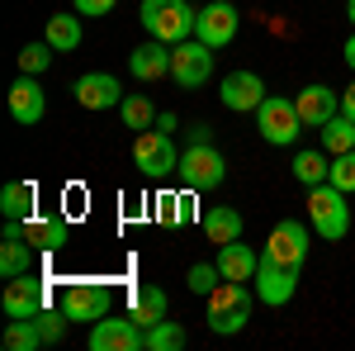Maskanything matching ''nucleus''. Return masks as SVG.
Masks as SVG:
<instances>
[{
  "mask_svg": "<svg viewBox=\"0 0 355 351\" xmlns=\"http://www.w3.org/2000/svg\"><path fill=\"white\" fill-rule=\"evenodd\" d=\"M137 19L147 28V38H162V43H185L194 38V19H199V10H194L190 0H142V10H137Z\"/></svg>",
  "mask_w": 355,
  "mask_h": 351,
  "instance_id": "f257e3e1",
  "label": "nucleus"
},
{
  "mask_svg": "<svg viewBox=\"0 0 355 351\" xmlns=\"http://www.w3.org/2000/svg\"><path fill=\"white\" fill-rule=\"evenodd\" d=\"M308 223L322 243H341L351 233V204H346V190H336L331 181L308 190Z\"/></svg>",
  "mask_w": 355,
  "mask_h": 351,
  "instance_id": "f03ea898",
  "label": "nucleus"
},
{
  "mask_svg": "<svg viewBox=\"0 0 355 351\" xmlns=\"http://www.w3.org/2000/svg\"><path fill=\"white\" fill-rule=\"evenodd\" d=\"M256 129L261 138L270 142V147H294L303 133V114L294 100H284V95H266L261 109H256Z\"/></svg>",
  "mask_w": 355,
  "mask_h": 351,
  "instance_id": "7ed1b4c3",
  "label": "nucleus"
},
{
  "mask_svg": "<svg viewBox=\"0 0 355 351\" xmlns=\"http://www.w3.org/2000/svg\"><path fill=\"white\" fill-rule=\"evenodd\" d=\"M227 176V162L214 142H190L180 152V186L185 190H218Z\"/></svg>",
  "mask_w": 355,
  "mask_h": 351,
  "instance_id": "20e7f679",
  "label": "nucleus"
},
{
  "mask_svg": "<svg viewBox=\"0 0 355 351\" xmlns=\"http://www.w3.org/2000/svg\"><path fill=\"white\" fill-rule=\"evenodd\" d=\"M133 162L142 176H152V181H162L171 171H180V152H175V138L162 133V129H147V133L133 138Z\"/></svg>",
  "mask_w": 355,
  "mask_h": 351,
  "instance_id": "39448f33",
  "label": "nucleus"
},
{
  "mask_svg": "<svg viewBox=\"0 0 355 351\" xmlns=\"http://www.w3.org/2000/svg\"><path fill=\"white\" fill-rule=\"evenodd\" d=\"M308 247H313V223H303V218H279L270 228V238H266V256L275 261H284V266H299L308 261Z\"/></svg>",
  "mask_w": 355,
  "mask_h": 351,
  "instance_id": "423d86ee",
  "label": "nucleus"
},
{
  "mask_svg": "<svg viewBox=\"0 0 355 351\" xmlns=\"http://www.w3.org/2000/svg\"><path fill=\"white\" fill-rule=\"evenodd\" d=\"M214 76V48L209 43H199V38H185V43H175L171 48V81L194 90V85H204Z\"/></svg>",
  "mask_w": 355,
  "mask_h": 351,
  "instance_id": "0eeeda50",
  "label": "nucleus"
},
{
  "mask_svg": "<svg viewBox=\"0 0 355 351\" xmlns=\"http://www.w3.org/2000/svg\"><path fill=\"white\" fill-rule=\"evenodd\" d=\"M299 290V266H284V261H275L261 252V266H256V299L266 304V309H284L289 299Z\"/></svg>",
  "mask_w": 355,
  "mask_h": 351,
  "instance_id": "6e6552de",
  "label": "nucleus"
},
{
  "mask_svg": "<svg viewBox=\"0 0 355 351\" xmlns=\"http://www.w3.org/2000/svg\"><path fill=\"white\" fill-rule=\"evenodd\" d=\"M237 24H242V15H237L232 0H209V5L199 10V19H194V38L218 53V48H227V43L237 38Z\"/></svg>",
  "mask_w": 355,
  "mask_h": 351,
  "instance_id": "1a4fd4ad",
  "label": "nucleus"
},
{
  "mask_svg": "<svg viewBox=\"0 0 355 351\" xmlns=\"http://www.w3.org/2000/svg\"><path fill=\"white\" fill-rule=\"evenodd\" d=\"M62 313L71 323H95L110 313V285L105 280H71L62 295Z\"/></svg>",
  "mask_w": 355,
  "mask_h": 351,
  "instance_id": "9d476101",
  "label": "nucleus"
},
{
  "mask_svg": "<svg viewBox=\"0 0 355 351\" xmlns=\"http://www.w3.org/2000/svg\"><path fill=\"white\" fill-rule=\"evenodd\" d=\"M90 351H142V323H137L133 313L128 318H95L90 323Z\"/></svg>",
  "mask_w": 355,
  "mask_h": 351,
  "instance_id": "9b49d317",
  "label": "nucleus"
},
{
  "mask_svg": "<svg viewBox=\"0 0 355 351\" xmlns=\"http://www.w3.org/2000/svg\"><path fill=\"white\" fill-rule=\"evenodd\" d=\"M5 318H38L43 309H48V280H38L33 270L28 275H15L10 285H5Z\"/></svg>",
  "mask_w": 355,
  "mask_h": 351,
  "instance_id": "f8f14e48",
  "label": "nucleus"
},
{
  "mask_svg": "<svg viewBox=\"0 0 355 351\" xmlns=\"http://www.w3.org/2000/svg\"><path fill=\"white\" fill-rule=\"evenodd\" d=\"M71 95H76L81 109H119L123 105V85L110 72H85V76H76Z\"/></svg>",
  "mask_w": 355,
  "mask_h": 351,
  "instance_id": "ddd939ff",
  "label": "nucleus"
},
{
  "mask_svg": "<svg viewBox=\"0 0 355 351\" xmlns=\"http://www.w3.org/2000/svg\"><path fill=\"white\" fill-rule=\"evenodd\" d=\"M218 100L232 114H246V109H261V100H266V81L256 76V72H227L218 81Z\"/></svg>",
  "mask_w": 355,
  "mask_h": 351,
  "instance_id": "4468645a",
  "label": "nucleus"
},
{
  "mask_svg": "<svg viewBox=\"0 0 355 351\" xmlns=\"http://www.w3.org/2000/svg\"><path fill=\"white\" fill-rule=\"evenodd\" d=\"M294 105H299V114H303V129H322L327 119L341 114V90L313 81V85H303L299 95H294Z\"/></svg>",
  "mask_w": 355,
  "mask_h": 351,
  "instance_id": "2eb2a0df",
  "label": "nucleus"
},
{
  "mask_svg": "<svg viewBox=\"0 0 355 351\" xmlns=\"http://www.w3.org/2000/svg\"><path fill=\"white\" fill-rule=\"evenodd\" d=\"M10 114H15V124H24V129H33V124L48 114V95H43L38 76H24V72H19V81L10 85Z\"/></svg>",
  "mask_w": 355,
  "mask_h": 351,
  "instance_id": "dca6fc26",
  "label": "nucleus"
},
{
  "mask_svg": "<svg viewBox=\"0 0 355 351\" xmlns=\"http://www.w3.org/2000/svg\"><path fill=\"white\" fill-rule=\"evenodd\" d=\"M128 72H133L137 81H166L171 76V43H162V38L137 43L133 53H128Z\"/></svg>",
  "mask_w": 355,
  "mask_h": 351,
  "instance_id": "f3484780",
  "label": "nucleus"
},
{
  "mask_svg": "<svg viewBox=\"0 0 355 351\" xmlns=\"http://www.w3.org/2000/svg\"><path fill=\"white\" fill-rule=\"evenodd\" d=\"M24 238L38 252H62L67 238H71V228H67V218H48V214H28L24 218Z\"/></svg>",
  "mask_w": 355,
  "mask_h": 351,
  "instance_id": "a211bd4d",
  "label": "nucleus"
},
{
  "mask_svg": "<svg viewBox=\"0 0 355 351\" xmlns=\"http://www.w3.org/2000/svg\"><path fill=\"white\" fill-rule=\"evenodd\" d=\"M256 266H261V256H256V252H251L242 238L218 247V270H223V280H256Z\"/></svg>",
  "mask_w": 355,
  "mask_h": 351,
  "instance_id": "6ab92c4d",
  "label": "nucleus"
},
{
  "mask_svg": "<svg viewBox=\"0 0 355 351\" xmlns=\"http://www.w3.org/2000/svg\"><path fill=\"white\" fill-rule=\"evenodd\" d=\"M223 313H251L246 280H218V290L209 295V318H223Z\"/></svg>",
  "mask_w": 355,
  "mask_h": 351,
  "instance_id": "aec40b11",
  "label": "nucleus"
},
{
  "mask_svg": "<svg viewBox=\"0 0 355 351\" xmlns=\"http://www.w3.org/2000/svg\"><path fill=\"white\" fill-rule=\"evenodd\" d=\"M199 223H204V238H209V243H218V247L242 238V214H237V209H227V204L204 209V218H199Z\"/></svg>",
  "mask_w": 355,
  "mask_h": 351,
  "instance_id": "412c9836",
  "label": "nucleus"
},
{
  "mask_svg": "<svg viewBox=\"0 0 355 351\" xmlns=\"http://www.w3.org/2000/svg\"><path fill=\"white\" fill-rule=\"evenodd\" d=\"M33 256H38V247L28 243V238H0V275L5 280L28 275L33 270Z\"/></svg>",
  "mask_w": 355,
  "mask_h": 351,
  "instance_id": "4be33fe9",
  "label": "nucleus"
},
{
  "mask_svg": "<svg viewBox=\"0 0 355 351\" xmlns=\"http://www.w3.org/2000/svg\"><path fill=\"white\" fill-rule=\"evenodd\" d=\"M128 313H133L142 327L162 323V318H166V290H162V285H137L133 299H128Z\"/></svg>",
  "mask_w": 355,
  "mask_h": 351,
  "instance_id": "5701e85b",
  "label": "nucleus"
},
{
  "mask_svg": "<svg viewBox=\"0 0 355 351\" xmlns=\"http://www.w3.org/2000/svg\"><path fill=\"white\" fill-rule=\"evenodd\" d=\"M190 342V332L185 323H175V318H162V323L142 327V351H180Z\"/></svg>",
  "mask_w": 355,
  "mask_h": 351,
  "instance_id": "b1692460",
  "label": "nucleus"
},
{
  "mask_svg": "<svg viewBox=\"0 0 355 351\" xmlns=\"http://www.w3.org/2000/svg\"><path fill=\"white\" fill-rule=\"evenodd\" d=\"M33 204H38V186L33 181H10V186L0 190V214L5 218H28Z\"/></svg>",
  "mask_w": 355,
  "mask_h": 351,
  "instance_id": "393cba45",
  "label": "nucleus"
},
{
  "mask_svg": "<svg viewBox=\"0 0 355 351\" xmlns=\"http://www.w3.org/2000/svg\"><path fill=\"white\" fill-rule=\"evenodd\" d=\"M48 43H53L57 53H76L81 48V15H48V33H43Z\"/></svg>",
  "mask_w": 355,
  "mask_h": 351,
  "instance_id": "a878e982",
  "label": "nucleus"
},
{
  "mask_svg": "<svg viewBox=\"0 0 355 351\" xmlns=\"http://www.w3.org/2000/svg\"><path fill=\"white\" fill-rule=\"evenodd\" d=\"M294 181L308 190L331 181V152H294Z\"/></svg>",
  "mask_w": 355,
  "mask_h": 351,
  "instance_id": "bb28decb",
  "label": "nucleus"
},
{
  "mask_svg": "<svg viewBox=\"0 0 355 351\" xmlns=\"http://www.w3.org/2000/svg\"><path fill=\"white\" fill-rule=\"evenodd\" d=\"M119 114H123V129H137V133H147V129H157V105L142 95V90H133V95H123V105H119Z\"/></svg>",
  "mask_w": 355,
  "mask_h": 351,
  "instance_id": "cd10ccee",
  "label": "nucleus"
},
{
  "mask_svg": "<svg viewBox=\"0 0 355 351\" xmlns=\"http://www.w3.org/2000/svg\"><path fill=\"white\" fill-rule=\"evenodd\" d=\"M318 133H322V152L341 157V152H351V147H355V119L336 114V119H327V124H322Z\"/></svg>",
  "mask_w": 355,
  "mask_h": 351,
  "instance_id": "c85d7f7f",
  "label": "nucleus"
},
{
  "mask_svg": "<svg viewBox=\"0 0 355 351\" xmlns=\"http://www.w3.org/2000/svg\"><path fill=\"white\" fill-rule=\"evenodd\" d=\"M5 347L10 351H38L43 347V332H38L33 318H10V327H5Z\"/></svg>",
  "mask_w": 355,
  "mask_h": 351,
  "instance_id": "c756f323",
  "label": "nucleus"
},
{
  "mask_svg": "<svg viewBox=\"0 0 355 351\" xmlns=\"http://www.w3.org/2000/svg\"><path fill=\"white\" fill-rule=\"evenodd\" d=\"M194 195H199V190L166 195V199H162V218H166V223H180V228H185V223H194V218H204V214H199V204H194Z\"/></svg>",
  "mask_w": 355,
  "mask_h": 351,
  "instance_id": "7c9ffc66",
  "label": "nucleus"
},
{
  "mask_svg": "<svg viewBox=\"0 0 355 351\" xmlns=\"http://www.w3.org/2000/svg\"><path fill=\"white\" fill-rule=\"evenodd\" d=\"M53 57H57V48L48 38H43V43H24V48H19V72H24V76H43V72L53 67Z\"/></svg>",
  "mask_w": 355,
  "mask_h": 351,
  "instance_id": "2f4dec72",
  "label": "nucleus"
},
{
  "mask_svg": "<svg viewBox=\"0 0 355 351\" xmlns=\"http://www.w3.org/2000/svg\"><path fill=\"white\" fill-rule=\"evenodd\" d=\"M218 280H223L218 261H199V266H190V275H185V285H190L194 295H204V299L218 290Z\"/></svg>",
  "mask_w": 355,
  "mask_h": 351,
  "instance_id": "473e14b6",
  "label": "nucleus"
},
{
  "mask_svg": "<svg viewBox=\"0 0 355 351\" xmlns=\"http://www.w3.org/2000/svg\"><path fill=\"white\" fill-rule=\"evenodd\" d=\"M331 186L355 195V147L351 152H341V157H331Z\"/></svg>",
  "mask_w": 355,
  "mask_h": 351,
  "instance_id": "72a5a7b5",
  "label": "nucleus"
},
{
  "mask_svg": "<svg viewBox=\"0 0 355 351\" xmlns=\"http://www.w3.org/2000/svg\"><path fill=\"white\" fill-rule=\"evenodd\" d=\"M33 323H38V332H43V347H53V342L67 337V323H71V318H67V313H53V309H43Z\"/></svg>",
  "mask_w": 355,
  "mask_h": 351,
  "instance_id": "f704fd0d",
  "label": "nucleus"
},
{
  "mask_svg": "<svg viewBox=\"0 0 355 351\" xmlns=\"http://www.w3.org/2000/svg\"><path fill=\"white\" fill-rule=\"evenodd\" d=\"M71 5H76V15L105 19V15H114V5H119V0H71Z\"/></svg>",
  "mask_w": 355,
  "mask_h": 351,
  "instance_id": "c9c22d12",
  "label": "nucleus"
},
{
  "mask_svg": "<svg viewBox=\"0 0 355 351\" xmlns=\"http://www.w3.org/2000/svg\"><path fill=\"white\" fill-rule=\"evenodd\" d=\"M341 114H346V119H355V81L341 90Z\"/></svg>",
  "mask_w": 355,
  "mask_h": 351,
  "instance_id": "e433bc0d",
  "label": "nucleus"
},
{
  "mask_svg": "<svg viewBox=\"0 0 355 351\" xmlns=\"http://www.w3.org/2000/svg\"><path fill=\"white\" fill-rule=\"evenodd\" d=\"M190 142H214V129H209V124H194V129H190Z\"/></svg>",
  "mask_w": 355,
  "mask_h": 351,
  "instance_id": "4c0bfd02",
  "label": "nucleus"
},
{
  "mask_svg": "<svg viewBox=\"0 0 355 351\" xmlns=\"http://www.w3.org/2000/svg\"><path fill=\"white\" fill-rule=\"evenodd\" d=\"M341 57H346V67H351V72H355V33H351V38H346V48H341Z\"/></svg>",
  "mask_w": 355,
  "mask_h": 351,
  "instance_id": "58836bf2",
  "label": "nucleus"
},
{
  "mask_svg": "<svg viewBox=\"0 0 355 351\" xmlns=\"http://www.w3.org/2000/svg\"><path fill=\"white\" fill-rule=\"evenodd\" d=\"M346 19H351V24H355V0H346Z\"/></svg>",
  "mask_w": 355,
  "mask_h": 351,
  "instance_id": "ea45409f",
  "label": "nucleus"
}]
</instances>
